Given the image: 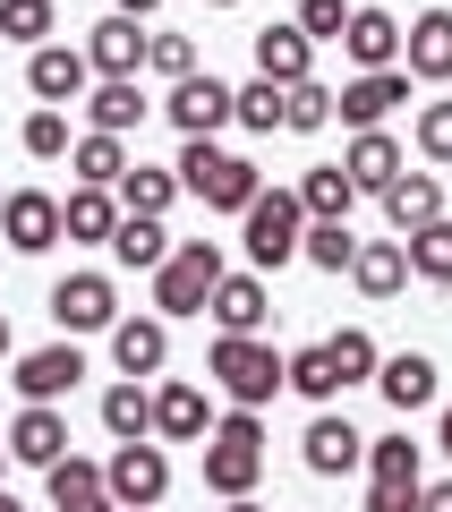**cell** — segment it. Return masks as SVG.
Returning a JSON list of instances; mask_svg holds the SVG:
<instances>
[{
  "instance_id": "6da1fadb",
  "label": "cell",
  "mask_w": 452,
  "mask_h": 512,
  "mask_svg": "<svg viewBox=\"0 0 452 512\" xmlns=\"http://www.w3.org/2000/svg\"><path fill=\"white\" fill-rule=\"evenodd\" d=\"M205 376L222 384V402H231V410H265L273 393H282V350H273L265 333H214Z\"/></svg>"
},
{
  "instance_id": "7a4b0ae2",
  "label": "cell",
  "mask_w": 452,
  "mask_h": 512,
  "mask_svg": "<svg viewBox=\"0 0 452 512\" xmlns=\"http://www.w3.org/2000/svg\"><path fill=\"white\" fill-rule=\"evenodd\" d=\"M256 470H265V410H222L205 436V487L239 504V495H256Z\"/></svg>"
},
{
  "instance_id": "3957f363",
  "label": "cell",
  "mask_w": 452,
  "mask_h": 512,
  "mask_svg": "<svg viewBox=\"0 0 452 512\" xmlns=\"http://www.w3.org/2000/svg\"><path fill=\"white\" fill-rule=\"evenodd\" d=\"M171 171H180V188H188V197H205L214 214H248V205H256V188H265L248 154H222L214 137H188Z\"/></svg>"
},
{
  "instance_id": "277c9868",
  "label": "cell",
  "mask_w": 452,
  "mask_h": 512,
  "mask_svg": "<svg viewBox=\"0 0 452 512\" xmlns=\"http://www.w3.org/2000/svg\"><path fill=\"white\" fill-rule=\"evenodd\" d=\"M231 274V265H222V248L214 239H180V248L163 256V274H154V316H205V299H214V282Z\"/></svg>"
},
{
  "instance_id": "5b68a950",
  "label": "cell",
  "mask_w": 452,
  "mask_h": 512,
  "mask_svg": "<svg viewBox=\"0 0 452 512\" xmlns=\"http://www.w3.org/2000/svg\"><path fill=\"white\" fill-rule=\"evenodd\" d=\"M239 239H248V265H256V274H282L290 256H299V239H308V214H299L290 188H256V205L239 214Z\"/></svg>"
},
{
  "instance_id": "8992f818",
  "label": "cell",
  "mask_w": 452,
  "mask_h": 512,
  "mask_svg": "<svg viewBox=\"0 0 452 512\" xmlns=\"http://www.w3.org/2000/svg\"><path fill=\"white\" fill-rule=\"evenodd\" d=\"M103 495H111L120 512H154V504L171 495V453H163L154 436H145V444H120V453L103 461Z\"/></svg>"
},
{
  "instance_id": "52a82bcc",
  "label": "cell",
  "mask_w": 452,
  "mask_h": 512,
  "mask_svg": "<svg viewBox=\"0 0 452 512\" xmlns=\"http://www.w3.org/2000/svg\"><path fill=\"white\" fill-rule=\"evenodd\" d=\"M52 325L69 333H111L120 325V291H111V274H60L52 282Z\"/></svg>"
},
{
  "instance_id": "ba28073f",
  "label": "cell",
  "mask_w": 452,
  "mask_h": 512,
  "mask_svg": "<svg viewBox=\"0 0 452 512\" xmlns=\"http://www.w3.org/2000/svg\"><path fill=\"white\" fill-rule=\"evenodd\" d=\"M401 103H410V69H367L333 94V120H350V137H359V128H384Z\"/></svg>"
},
{
  "instance_id": "9c48e42d",
  "label": "cell",
  "mask_w": 452,
  "mask_h": 512,
  "mask_svg": "<svg viewBox=\"0 0 452 512\" xmlns=\"http://www.w3.org/2000/svg\"><path fill=\"white\" fill-rule=\"evenodd\" d=\"M0 239L18 256H52L60 248V197H43V188H9L0 197Z\"/></svg>"
},
{
  "instance_id": "30bf717a",
  "label": "cell",
  "mask_w": 452,
  "mask_h": 512,
  "mask_svg": "<svg viewBox=\"0 0 452 512\" xmlns=\"http://www.w3.org/2000/svg\"><path fill=\"white\" fill-rule=\"evenodd\" d=\"M401 69H410V86H444L452 77V9H418L401 26Z\"/></svg>"
},
{
  "instance_id": "8fae6325",
  "label": "cell",
  "mask_w": 452,
  "mask_h": 512,
  "mask_svg": "<svg viewBox=\"0 0 452 512\" xmlns=\"http://www.w3.org/2000/svg\"><path fill=\"white\" fill-rule=\"evenodd\" d=\"M163 111H171L180 137H214V128H231V86H222L214 69H197V77H180V86L163 94Z\"/></svg>"
},
{
  "instance_id": "7c38bea8",
  "label": "cell",
  "mask_w": 452,
  "mask_h": 512,
  "mask_svg": "<svg viewBox=\"0 0 452 512\" xmlns=\"http://www.w3.org/2000/svg\"><path fill=\"white\" fill-rule=\"evenodd\" d=\"M214 436V402H205L188 376L154 384V444H205Z\"/></svg>"
},
{
  "instance_id": "4fadbf2b",
  "label": "cell",
  "mask_w": 452,
  "mask_h": 512,
  "mask_svg": "<svg viewBox=\"0 0 452 512\" xmlns=\"http://www.w3.org/2000/svg\"><path fill=\"white\" fill-rule=\"evenodd\" d=\"M26 86H35V103H86V86H94V69H86V52L77 43H43L35 60H26Z\"/></svg>"
},
{
  "instance_id": "5bb4252c",
  "label": "cell",
  "mask_w": 452,
  "mask_h": 512,
  "mask_svg": "<svg viewBox=\"0 0 452 512\" xmlns=\"http://www.w3.org/2000/svg\"><path fill=\"white\" fill-rule=\"evenodd\" d=\"M77 376H86V350H77V342H52V350H26L9 384H18L26 402H52V410H60V393H77Z\"/></svg>"
},
{
  "instance_id": "9a60e30c",
  "label": "cell",
  "mask_w": 452,
  "mask_h": 512,
  "mask_svg": "<svg viewBox=\"0 0 452 512\" xmlns=\"http://www.w3.org/2000/svg\"><path fill=\"white\" fill-rule=\"evenodd\" d=\"M9 461H26V470H52V461H69V419H60L52 402H26L18 419H9Z\"/></svg>"
},
{
  "instance_id": "2e32d148",
  "label": "cell",
  "mask_w": 452,
  "mask_h": 512,
  "mask_svg": "<svg viewBox=\"0 0 452 512\" xmlns=\"http://www.w3.org/2000/svg\"><path fill=\"white\" fill-rule=\"evenodd\" d=\"M299 453H308V470H316V478H350V470L367 461V436H359L350 419H333V410H316L308 436H299Z\"/></svg>"
},
{
  "instance_id": "e0dca14e",
  "label": "cell",
  "mask_w": 452,
  "mask_h": 512,
  "mask_svg": "<svg viewBox=\"0 0 452 512\" xmlns=\"http://www.w3.org/2000/svg\"><path fill=\"white\" fill-rule=\"evenodd\" d=\"M163 359H171V325L163 316H120V325H111V367H120V376H163Z\"/></svg>"
},
{
  "instance_id": "ac0fdd59",
  "label": "cell",
  "mask_w": 452,
  "mask_h": 512,
  "mask_svg": "<svg viewBox=\"0 0 452 512\" xmlns=\"http://www.w3.org/2000/svg\"><path fill=\"white\" fill-rule=\"evenodd\" d=\"M342 52L359 60V77H367V69H401V18H393V9H376V0H367V9H350Z\"/></svg>"
},
{
  "instance_id": "d6986e66",
  "label": "cell",
  "mask_w": 452,
  "mask_h": 512,
  "mask_svg": "<svg viewBox=\"0 0 452 512\" xmlns=\"http://www.w3.org/2000/svg\"><path fill=\"white\" fill-rule=\"evenodd\" d=\"M145 43H154V26L103 18V26L86 35V69H94V77H137V69H145Z\"/></svg>"
},
{
  "instance_id": "ffe728a7",
  "label": "cell",
  "mask_w": 452,
  "mask_h": 512,
  "mask_svg": "<svg viewBox=\"0 0 452 512\" xmlns=\"http://www.w3.org/2000/svg\"><path fill=\"white\" fill-rule=\"evenodd\" d=\"M205 316H214L222 333H265V316H273L265 274H222V282H214V299H205Z\"/></svg>"
},
{
  "instance_id": "44dd1931",
  "label": "cell",
  "mask_w": 452,
  "mask_h": 512,
  "mask_svg": "<svg viewBox=\"0 0 452 512\" xmlns=\"http://www.w3.org/2000/svg\"><path fill=\"white\" fill-rule=\"evenodd\" d=\"M384 222H393V239L444 222V180H435V171H401V180L384 188Z\"/></svg>"
},
{
  "instance_id": "7402d4cb",
  "label": "cell",
  "mask_w": 452,
  "mask_h": 512,
  "mask_svg": "<svg viewBox=\"0 0 452 512\" xmlns=\"http://www.w3.org/2000/svg\"><path fill=\"white\" fill-rule=\"evenodd\" d=\"M342 171H350V188H359V197H384L410 163H401V146L384 137V128H359V137L342 146Z\"/></svg>"
},
{
  "instance_id": "603a6c76",
  "label": "cell",
  "mask_w": 452,
  "mask_h": 512,
  "mask_svg": "<svg viewBox=\"0 0 452 512\" xmlns=\"http://www.w3.org/2000/svg\"><path fill=\"white\" fill-rule=\"evenodd\" d=\"M256 77H273V86H299V77H316V43L299 35V26H256Z\"/></svg>"
},
{
  "instance_id": "cb8c5ba5",
  "label": "cell",
  "mask_w": 452,
  "mask_h": 512,
  "mask_svg": "<svg viewBox=\"0 0 452 512\" xmlns=\"http://www.w3.org/2000/svg\"><path fill=\"white\" fill-rule=\"evenodd\" d=\"M111 231H120V197H111V188H69V197H60V239L111 248Z\"/></svg>"
},
{
  "instance_id": "d4e9b609",
  "label": "cell",
  "mask_w": 452,
  "mask_h": 512,
  "mask_svg": "<svg viewBox=\"0 0 452 512\" xmlns=\"http://www.w3.org/2000/svg\"><path fill=\"white\" fill-rule=\"evenodd\" d=\"M376 393L401 410V419H410V410H427V402H435V359H427V350H393V359L376 367Z\"/></svg>"
},
{
  "instance_id": "484cf974",
  "label": "cell",
  "mask_w": 452,
  "mask_h": 512,
  "mask_svg": "<svg viewBox=\"0 0 452 512\" xmlns=\"http://www.w3.org/2000/svg\"><path fill=\"white\" fill-rule=\"evenodd\" d=\"M145 111H154V103H145V86H137V77H94V86H86V120L103 128V137H128V128H137Z\"/></svg>"
},
{
  "instance_id": "4316f807",
  "label": "cell",
  "mask_w": 452,
  "mask_h": 512,
  "mask_svg": "<svg viewBox=\"0 0 452 512\" xmlns=\"http://www.w3.org/2000/svg\"><path fill=\"white\" fill-rule=\"evenodd\" d=\"M43 495H52V512H111V495H103V461H52L43 470Z\"/></svg>"
},
{
  "instance_id": "83f0119b",
  "label": "cell",
  "mask_w": 452,
  "mask_h": 512,
  "mask_svg": "<svg viewBox=\"0 0 452 512\" xmlns=\"http://www.w3.org/2000/svg\"><path fill=\"white\" fill-rule=\"evenodd\" d=\"M350 282H359L367 299H401V282H410V248H401V239H359Z\"/></svg>"
},
{
  "instance_id": "f1b7e54d",
  "label": "cell",
  "mask_w": 452,
  "mask_h": 512,
  "mask_svg": "<svg viewBox=\"0 0 452 512\" xmlns=\"http://www.w3.org/2000/svg\"><path fill=\"white\" fill-rule=\"evenodd\" d=\"M171 248H180V239H171L154 214H120V231H111V256H120L128 274H163Z\"/></svg>"
},
{
  "instance_id": "f546056e",
  "label": "cell",
  "mask_w": 452,
  "mask_h": 512,
  "mask_svg": "<svg viewBox=\"0 0 452 512\" xmlns=\"http://www.w3.org/2000/svg\"><path fill=\"white\" fill-rule=\"evenodd\" d=\"M290 197H299V214H308V222H350L359 188H350V171H342V163H316L308 180L290 188Z\"/></svg>"
},
{
  "instance_id": "4dcf8cb0",
  "label": "cell",
  "mask_w": 452,
  "mask_h": 512,
  "mask_svg": "<svg viewBox=\"0 0 452 512\" xmlns=\"http://www.w3.org/2000/svg\"><path fill=\"white\" fill-rule=\"evenodd\" d=\"M282 384L299 393V402H316V410H333V402H342V376H333V350H325V342L290 350V359H282Z\"/></svg>"
},
{
  "instance_id": "1f68e13d",
  "label": "cell",
  "mask_w": 452,
  "mask_h": 512,
  "mask_svg": "<svg viewBox=\"0 0 452 512\" xmlns=\"http://www.w3.org/2000/svg\"><path fill=\"white\" fill-rule=\"evenodd\" d=\"M111 197H120V214H154V222H163L171 205H180V171L128 163V171H120V188H111Z\"/></svg>"
},
{
  "instance_id": "d6a6232c",
  "label": "cell",
  "mask_w": 452,
  "mask_h": 512,
  "mask_svg": "<svg viewBox=\"0 0 452 512\" xmlns=\"http://www.w3.org/2000/svg\"><path fill=\"white\" fill-rule=\"evenodd\" d=\"M103 427H111V444H145L154 436V393H145L137 376H120L103 393Z\"/></svg>"
},
{
  "instance_id": "836d02e7",
  "label": "cell",
  "mask_w": 452,
  "mask_h": 512,
  "mask_svg": "<svg viewBox=\"0 0 452 512\" xmlns=\"http://www.w3.org/2000/svg\"><path fill=\"white\" fill-rule=\"evenodd\" d=\"M69 171H77V188H120L128 146H120V137H103V128H86V137L69 146Z\"/></svg>"
},
{
  "instance_id": "e575fe53",
  "label": "cell",
  "mask_w": 452,
  "mask_h": 512,
  "mask_svg": "<svg viewBox=\"0 0 452 512\" xmlns=\"http://www.w3.org/2000/svg\"><path fill=\"white\" fill-rule=\"evenodd\" d=\"M367 478L376 487H427V461L410 436H367Z\"/></svg>"
},
{
  "instance_id": "d590c367",
  "label": "cell",
  "mask_w": 452,
  "mask_h": 512,
  "mask_svg": "<svg viewBox=\"0 0 452 512\" xmlns=\"http://www.w3.org/2000/svg\"><path fill=\"white\" fill-rule=\"evenodd\" d=\"M325 350H333V376H342V393H350V384H376V367H384V350H376V333H367V325L325 333Z\"/></svg>"
},
{
  "instance_id": "8d00e7d4",
  "label": "cell",
  "mask_w": 452,
  "mask_h": 512,
  "mask_svg": "<svg viewBox=\"0 0 452 512\" xmlns=\"http://www.w3.org/2000/svg\"><path fill=\"white\" fill-rule=\"evenodd\" d=\"M282 128H290V137H316V128H333V86H325V77H299V86H282Z\"/></svg>"
},
{
  "instance_id": "74e56055",
  "label": "cell",
  "mask_w": 452,
  "mask_h": 512,
  "mask_svg": "<svg viewBox=\"0 0 452 512\" xmlns=\"http://www.w3.org/2000/svg\"><path fill=\"white\" fill-rule=\"evenodd\" d=\"M401 248H410V274H418V282L452 291V222H427V231H410Z\"/></svg>"
},
{
  "instance_id": "f35d334b",
  "label": "cell",
  "mask_w": 452,
  "mask_h": 512,
  "mask_svg": "<svg viewBox=\"0 0 452 512\" xmlns=\"http://www.w3.org/2000/svg\"><path fill=\"white\" fill-rule=\"evenodd\" d=\"M231 120L256 128V137H273L282 128V86L273 77H248V86H231Z\"/></svg>"
},
{
  "instance_id": "ab89813d",
  "label": "cell",
  "mask_w": 452,
  "mask_h": 512,
  "mask_svg": "<svg viewBox=\"0 0 452 512\" xmlns=\"http://www.w3.org/2000/svg\"><path fill=\"white\" fill-rule=\"evenodd\" d=\"M52 0H0V43H26V52H43L52 43Z\"/></svg>"
},
{
  "instance_id": "60d3db41",
  "label": "cell",
  "mask_w": 452,
  "mask_h": 512,
  "mask_svg": "<svg viewBox=\"0 0 452 512\" xmlns=\"http://www.w3.org/2000/svg\"><path fill=\"white\" fill-rule=\"evenodd\" d=\"M299 256H308L316 274H350V256H359V239H350V222H308Z\"/></svg>"
},
{
  "instance_id": "b9f144b4",
  "label": "cell",
  "mask_w": 452,
  "mask_h": 512,
  "mask_svg": "<svg viewBox=\"0 0 452 512\" xmlns=\"http://www.w3.org/2000/svg\"><path fill=\"white\" fill-rule=\"evenodd\" d=\"M18 146L35 154V163H60V154L77 146V137H69V111H52V103H43V111H26V128H18Z\"/></svg>"
},
{
  "instance_id": "7bdbcfd3",
  "label": "cell",
  "mask_w": 452,
  "mask_h": 512,
  "mask_svg": "<svg viewBox=\"0 0 452 512\" xmlns=\"http://www.w3.org/2000/svg\"><path fill=\"white\" fill-rule=\"evenodd\" d=\"M145 69L180 86V77H197V43H188V35H163V26H154V43H145Z\"/></svg>"
},
{
  "instance_id": "ee69618b",
  "label": "cell",
  "mask_w": 452,
  "mask_h": 512,
  "mask_svg": "<svg viewBox=\"0 0 452 512\" xmlns=\"http://www.w3.org/2000/svg\"><path fill=\"white\" fill-rule=\"evenodd\" d=\"M290 26H299L308 43H342V26H350V0H299V18H290Z\"/></svg>"
},
{
  "instance_id": "f6af8a7d",
  "label": "cell",
  "mask_w": 452,
  "mask_h": 512,
  "mask_svg": "<svg viewBox=\"0 0 452 512\" xmlns=\"http://www.w3.org/2000/svg\"><path fill=\"white\" fill-rule=\"evenodd\" d=\"M418 154L427 163H452V94L444 103H418Z\"/></svg>"
},
{
  "instance_id": "bcb514c9",
  "label": "cell",
  "mask_w": 452,
  "mask_h": 512,
  "mask_svg": "<svg viewBox=\"0 0 452 512\" xmlns=\"http://www.w3.org/2000/svg\"><path fill=\"white\" fill-rule=\"evenodd\" d=\"M367 512H418V487H367Z\"/></svg>"
},
{
  "instance_id": "7dc6e473",
  "label": "cell",
  "mask_w": 452,
  "mask_h": 512,
  "mask_svg": "<svg viewBox=\"0 0 452 512\" xmlns=\"http://www.w3.org/2000/svg\"><path fill=\"white\" fill-rule=\"evenodd\" d=\"M418 512H452V478H435V487H418Z\"/></svg>"
},
{
  "instance_id": "c3c4849f",
  "label": "cell",
  "mask_w": 452,
  "mask_h": 512,
  "mask_svg": "<svg viewBox=\"0 0 452 512\" xmlns=\"http://www.w3.org/2000/svg\"><path fill=\"white\" fill-rule=\"evenodd\" d=\"M154 9H163V0H111V18H137V26L154 18Z\"/></svg>"
},
{
  "instance_id": "681fc988",
  "label": "cell",
  "mask_w": 452,
  "mask_h": 512,
  "mask_svg": "<svg viewBox=\"0 0 452 512\" xmlns=\"http://www.w3.org/2000/svg\"><path fill=\"white\" fill-rule=\"evenodd\" d=\"M435 444H444V453H452V410H444V419H435Z\"/></svg>"
},
{
  "instance_id": "f907efd6",
  "label": "cell",
  "mask_w": 452,
  "mask_h": 512,
  "mask_svg": "<svg viewBox=\"0 0 452 512\" xmlns=\"http://www.w3.org/2000/svg\"><path fill=\"white\" fill-rule=\"evenodd\" d=\"M222 512H265V504H256V495H239V504H222Z\"/></svg>"
},
{
  "instance_id": "816d5d0a",
  "label": "cell",
  "mask_w": 452,
  "mask_h": 512,
  "mask_svg": "<svg viewBox=\"0 0 452 512\" xmlns=\"http://www.w3.org/2000/svg\"><path fill=\"white\" fill-rule=\"evenodd\" d=\"M0 512H26V504H18V495H9V487H0Z\"/></svg>"
},
{
  "instance_id": "f5cc1de1",
  "label": "cell",
  "mask_w": 452,
  "mask_h": 512,
  "mask_svg": "<svg viewBox=\"0 0 452 512\" xmlns=\"http://www.w3.org/2000/svg\"><path fill=\"white\" fill-rule=\"evenodd\" d=\"M0 359H9V316H0Z\"/></svg>"
},
{
  "instance_id": "db71d44e",
  "label": "cell",
  "mask_w": 452,
  "mask_h": 512,
  "mask_svg": "<svg viewBox=\"0 0 452 512\" xmlns=\"http://www.w3.org/2000/svg\"><path fill=\"white\" fill-rule=\"evenodd\" d=\"M205 9H239V0H205Z\"/></svg>"
},
{
  "instance_id": "11a10c76",
  "label": "cell",
  "mask_w": 452,
  "mask_h": 512,
  "mask_svg": "<svg viewBox=\"0 0 452 512\" xmlns=\"http://www.w3.org/2000/svg\"><path fill=\"white\" fill-rule=\"evenodd\" d=\"M0 470H9V444H0Z\"/></svg>"
},
{
  "instance_id": "9f6ffc18",
  "label": "cell",
  "mask_w": 452,
  "mask_h": 512,
  "mask_svg": "<svg viewBox=\"0 0 452 512\" xmlns=\"http://www.w3.org/2000/svg\"><path fill=\"white\" fill-rule=\"evenodd\" d=\"M111 512H120V504H111Z\"/></svg>"
}]
</instances>
